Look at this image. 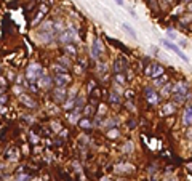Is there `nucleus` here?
<instances>
[{
    "label": "nucleus",
    "instance_id": "nucleus-18",
    "mask_svg": "<svg viewBox=\"0 0 192 181\" xmlns=\"http://www.w3.org/2000/svg\"><path fill=\"white\" fill-rule=\"evenodd\" d=\"M122 26H123V29H125V32H128V34H130V35H131V37H133V39H136V37H138V35H136V32H135V30H133V29H131V26H130V24H128V23H123V24H122Z\"/></svg>",
    "mask_w": 192,
    "mask_h": 181
},
{
    "label": "nucleus",
    "instance_id": "nucleus-5",
    "mask_svg": "<svg viewBox=\"0 0 192 181\" xmlns=\"http://www.w3.org/2000/svg\"><path fill=\"white\" fill-rule=\"evenodd\" d=\"M171 91H173V95H184V93H189L186 82H176V83H173V87H171Z\"/></svg>",
    "mask_w": 192,
    "mask_h": 181
},
{
    "label": "nucleus",
    "instance_id": "nucleus-19",
    "mask_svg": "<svg viewBox=\"0 0 192 181\" xmlns=\"http://www.w3.org/2000/svg\"><path fill=\"white\" fill-rule=\"evenodd\" d=\"M15 154H18V149H16V148H11L8 152H6V156H8L10 160H16V156Z\"/></svg>",
    "mask_w": 192,
    "mask_h": 181
},
{
    "label": "nucleus",
    "instance_id": "nucleus-8",
    "mask_svg": "<svg viewBox=\"0 0 192 181\" xmlns=\"http://www.w3.org/2000/svg\"><path fill=\"white\" fill-rule=\"evenodd\" d=\"M183 124L186 125V127L192 125V104H187L186 109H184V112H183Z\"/></svg>",
    "mask_w": 192,
    "mask_h": 181
},
{
    "label": "nucleus",
    "instance_id": "nucleus-27",
    "mask_svg": "<svg viewBox=\"0 0 192 181\" xmlns=\"http://www.w3.org/2000/svg\"><path fill=\"white\" fill-rule=\"evenodd\" d=\"M82 103H83V98H78V100L77 101H75V106H77V107H82V106H83V104H82Z\"/></svg>",
    "mask_w": 192,
    "mask_h": 181
},
{
    "label": "nucleus",
    "instance_id": "nucleus-20",
    "mask_svg": "<svg viewBox=\"0 0 192 181\" xmlns=\"http://www.w3.org/2000/svg\"><path fill=\"white\" fill-rule=\"evenodd\" d=\"M171 87H173V85H171V83L165 85V87L162 88V93H160V95H162V96H168V95L171 93Z\"/></svg>",
    "mask_w": 192,
    "mask_h": 181
},
{
    "label": "nucleus",
    "instance_id": "nucleus-17",
    "mask_svg": "<svg viewBox=\"0 0 192 181\" xmlns=\"http://www.w3.org/2000/svg\"><path fill=\"white\" fill-rule=\"evenodd\" d=\"M50 83H51V78L48 77V76L42 77V78L39 80V85H40V87H45V88H48V87H50Z\"/></svg>",
    "mask_w": 192,
    "mask_h": 181
},
{
    "label": "nucleus",
    "instance_id": "nucleus-3",
    "mask_svg": "<svg viewBox=\"0 0 192 181\" xmlns=\"http://www.w3.org/2000/svg\"><path fill=\"white\" fill-rule=\"evenodd\" d=\"M144 96H146L147 103L152 104V106L159 104V101H160V96L157 95V91L154 90V88H150V87H147L146 90H144Z\"/></svg>",
    "mask_w": 192,
    "mask_h": 181
},
{
    "label": "nucleus",
    "instance_id": "nucleus-25",
    "mask_svg": "<svg viewBox=\"0 0 192 181\" xmlns=\"http://www.w3.org/2000/svg\"><path fill=\"white\" fill-rule=\"evenodd\" d=\"M165 82H167V77L162 76V77H160V80H155V85H157V87H160V85H163Z\"/></svg>",
    "mask_w": 192,
    "mask_h": 181
},
{
    "label": "nucleus",
    "instance_id": "nucleus-21",
    "mask_svg": "<svg viewBox=\"0 0 192 181\" xmlns=\"http://www.w3.org/2000/svg\"><path fill=\"white\" fill-rule=\"evenodd\" d=\"M75 106V100L74 98H69V100L66 101V104H64V109H66V111H69V109H72Z\"/></svg>",
    "mask_w": 192,
    "mask_h": 181
},
{
    "label": "nucleus",
    "instance_id": "nucleus-35",
    "mask_svg": "<svg viewBox=\"0 0 192 181\" xmlns=\"http://www.w3.org/2000/svg\"><path fill=\"white\" fill-rule=\"evenodd\" d=\"M102 181H111V180H107V178H104V180H102Z\"/></svg>",
    "mask_w": 192,
    "mask_h": 181
},
{
    "label": "nucleus",
    "instance_id": "nucleus-32",
    "mask_svg": "<svg viewBox=\"0 0 192 181\" xmlns=\"http://www.w3.org/2000/svg\"><path fill=\"white\" fill-rule=\"evenodd\" d=\"M187 10H189V11L192 13V2H191V3H187Z\"/></svg>",
    "mask_w": 192,
    "mask_h": 181
},
{
    "label": "nucleus",
    "instance_id": "nucleus-2",
    "mask_svg": "<svg viewBox=\"0 0 192 181\" xmlns=\"http://www.w3.org/2000/svg\"><path fill=\"white\" fill-rule=\"evenodd\" d=\"M146 76H149L150 78L162 77L163 76V66H160V64H150L146 69Z\"/></svg>",
    "mask_w": 192,
    "mask_h": 181
},
{
    "label": "nucleus",
    "instance_id": "nucleus-30",
    "mask_svg": "<svg viewBox=\"0 0 192 181\" xmlns=\"http://www.w3.org/2000/svg\"><path fill=\"white\" fill-rule=\"evenodd\" d=\"M3 103H6V96H5V95H3L2 98H0V106H2Z\"/></svg>",
    "mask_w": 192,
    "mask_h": 181
},
{
    "label": "nucleus",
    "instance_id": "nucleus-16",
    "mask_svg": "<svg viewBox=\"0 0 192 181\" xmlns=\"http://www.w3.org/2000/svg\"><path fill=\"white\" fill-rule=\"evenodd\" d=\"M123 64H125V61H123V59H117V61H115V64H114V71H115L117 74H120V71H123V67H125Z\"/></svg>",
    "mask_w": 192,
    "mask_h": 181
},
{
    "label": "nucleus",
    "instance_id": "nucleus-29",
    "mask_svg": "<svg viewBox=\"0 0 192 181\" xmlns=\"http://www.w3.org/2000/svg\"><path fill=\"white\" fill-rule=\"evenodd\" d=\"M117 135H119V133L115 132V130H112V132H109V136H111V138H115Z\"/></svg>",
    "mask_w": 192,
    "mask_h": 181
},
{
    "label": "nucleus",
    "instance_id": "nucleus-10",
    "mask_svg": "<svg viewBox=\"0 0 192 181\" xmlns=\"http://www.w3.org/2000/svg\"><path fill=\"white\" fill-rule=\"evenodd\" d=\"M19 101H21L24 106H27V107H35V106H37V103L32 100V98L27 96V95H24V93L19 95Z\"/></svg>",
    "mask_w": 192,
    "mask_h": 181
},
{
    "label": "nucleus",
    "instance_id": "nucleus-31",
    "mask_svg": "<svg viewBox=\"0 0 192 181\" xmlns=\"http://www.w3.org/2000/svg\"><path fill=\"white\" fill-rule=\"evenodd\" d=\"M69 120H71V122H75V115H74V114L69 115Z\"/></svg>",
    "mask_w": 192,
    "mask_h": 181
},
{
    "label": "nucleus",
    "instance_id": "nucleus-7",
    "mask_svg": "<svg viewBox=\"0 0 192 181\" xmlns=\"http://www.w3.org/2000/svg\"><path fill=\"white\" fill-rule=\"evenodd\" d=\"M101 53H102L101 40H99V39H95V40H93V43H91V56L98 59V58L101 56Z\"/></svg>",
    "mask_w": 192,
    "mask_h": 181
},
{
    "label": "nucleus",
    "instance_id": "nucleus-34",
    "mask_svg": "<svg viewBox=\"0 0 192 181\" xmlns=\"http://www.w3.org/2000/svg\"><path fill=\"white\" fill-rule=\"evenodd\" d=\"M183 2H184V3H191L192 0H183Z\"/></svg>",
    "mask_w": 192,
    "mask_h": 181
},
{
    "label": "nucleus",
    "instance_id": "nucleus-23",
    "mask_svg": "<svg viewBox=\"0 0 192 181\" xmlns=\"http://www.w3.org/2000/svg\"><path fill=\"white\" fill-rule=\"evenodd\" d=\"M78 124H80V127H82V128H91V124L87 120V119H82V120L78 122Z\"/></svg>",
    "mask_w": 192,
    "mask_h": 181
},
{
    "label": "nucleus",
    "instance_id": "nucleus-24",
    "mask_svg": "<svg viewBox=\"0 0 192 181\" xmlns=\"http://www.w3.org/2000/svg\"><path fill=\"white\" fill-rule=\"evenodd\" d=\"M115 82H117V83H125V77H123V74H117V76H115Z\"/></svg>",
    "mask_w": 192,
    "mask_h": 181
},
{
    "label": "nucleus",
    "instance_id": "nucleus-9",
    "mask_svg": "<svg viewBox=\"0 0 192 181\" xmlns=\"http://www.w3.org/2000/svg\"><path fill=\"white\" fill-rule=\"evenodd\" d=\"M54 82H56L58 87L63 88L64 85H67L71 82V77H69V74H58V76L54 77Z\"/></svg>",
    "mask_w": 192,
    "mask_h": 181
},
{
    "label": "nucleus",
    "instance_id": "nucleus-22",
    "mask_svg": "<svg viewBox=\"0 0 192 181\" xmlns=\"http://www.w3.org/2000/svg\"><path fill=\"white\" fill-rule=\"evenodd\" d=\"M51 27H53V23H51V21H47V23H43V24H42V30H45V32H50Z\"/></svg>",
    "mask_w": 192,
    "mask_h": 181
},
{
    "label": "nucleus",
    "instance_id": "nucleus-1",
    "mask_svg": "<svg viewBox=\"0 0 192 181\" xmlns=\"http://www.w3.org/2000/svg\"><path fill=\"white\" fill-rule=\"evenodd\" d=\"M162 45L165 47V48H168V50H171V52L173 53H176L178 56L181 58V59L184 61V63H189V58L186 56V54H184L183 52H181V48L179 47L176 45V43H173V42H170V40H162Z\"/></svg>",
    "mask_w": 192,
    "mask_h": 181
},
{
    "label": "nucleus",
    "instance_id": "nucleus-12",
    "mask_svg": "<svg viewBox=\"0 0 192 181\" xmlns=\"http://www.w3.org/2000/svg\"><path fill=\"white\" fill-rule=\"evenodd\" d=\"M64 98H66V91H64L61 87H58L56 90H54V101H58V103H64Z\"/></svg>",
    "mask_w": 192,
    "mask_h": 181
},
{
    "label": "nucleus",
    "instance_id": "nucleus-11",
    "mask_svg": "<svg viewBox=\"0 0 192 181\" xmlns=\"http://www.w3.org/2000/svg\"><path fill=\"white\" fill-rule=\"evenodd\" d=\"M135 170V167L130 165V163H123V165H117L115 167V172L117 173H131Z\"/></svg>",
    "mask_w": 192,
    "mask_h": 181
},
{
    "label": "nucleus",
    "instance_id": "nucleus-26",
    "mask_svg": "<svg viewBox=\"0 0 192 181\" xmlns=\"http://www.w3.org/2000/svg\"><path fill=\"white\" fill-rule=\"evenodd\" d=\"M167 35H168V37H171V39H176V32H173L171 29H168V30H167Z\"/></svg>",
    "mask_w": 192,
    "mask_h": 181
},
{
    "label": "nucleus",
    "instance_id": "nucleus-14",
    "mask_svg": "<svg viewBox=\"0 0 192 181\" xmlns=\"http://www.w3.org/2000/svg\"><path fill=\"white\" fill-rule=\"evenodd\" d=\"M174 104L173 103H167V104H163V114L165 115H170V114H174Z\"/></svg>",
    "mask_w": 192,
    "mask_h": 181
},
{
    "label": "nucleus",
    "instance_id": "nucleus-33",
    "mask_svg": "<svg viewBox=\"0 0 192 181\" xmlns=\"http://www.w3.org/2000/svg\"><path fill=\"white\" fill-rule=\"evenodd\" d=\"M115 3L117 5H123V0H115Z\"/></svg>",
    "mask_w": 192,
    "mask_h": 181
},
{
    "label": "nucleus",
    "instance_id": "nucleus-13",
    "mask_svg": "<svg viewBox=\"0 0 192 181\" xmlns=\"http://www.w3.org/2000/svg\"><path fill=\"white\" fill-rule=\"evenodd\" d=\"M191 98V93H184V95H173V100L176 103H186L187 100Z\"/></svg>",
    "mask_w": 192,
    "mask_h": 181
},
{
    "label": "nucleus",
    "instance_id": "nucleus-4",
    "mask_svg": "<svg viewBox=\"0 0 192 181\" xmlns=\"http://www.w3.org/2000/svg\"><path fill=\"white\" fill-rule=\"evenodd\" d=\"M40 76H42V67H40L39 64H30L29 69H27V78L35 82Z\"/></svg>",
    "mask_w": 192,
    "mask_h": 181
},
{
    "label": "nucleus",
    "instance_id": "nucleus-15",
    "mask_svg": "<svg viewBox=\"0 0 192 181\" xmlns=\"http://www.w3.org/2000/svg\"><path fill=\"white\" fill-rule=\"evenodd\" d=\"M109 100H111V103L114 104H120V101H122V98L117 95V91H112L111 95H109Z\"/></svg>",
    "mask_w": 192,
    "mask_h": 181
},
{
    "label": "nucleus",
    "instance_id": "nucleus-6",
    "mask_svg": "<svg viewBox=\"0 0 192 181\" xmlns=\"http://www.w3.org/2000/svg\"><path fill=\"white\" fill-rule=\"evenodd\" d=\"M75 37H77V34H75V30L72 29H67L66 32H63L59 35V42H63V43H71L72 40H75Z\"/></svg>",
    "mask_w": 192,
    "mask_h": 181
},
{
    "label": "nucleus",
    "instance_id": "nucleus-28",
    "mask_svg": "<svg viewBox=\"0 0 192 181\" xmlns=\"http://www.w3.org/2000/svg\"><path fill=\"white\" fill-rule=\"evenodd\" d=\"M66 50H67V52H69L71 54H75V48H74L72 45H67V47H66Z\"/></svg>",
    "mask_w": 192,
    "mask_h": 181
}]
</instances>
